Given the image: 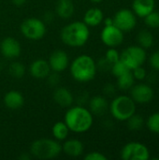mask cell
<instances>
[{"label": "cell", "mask_w": 159, "mask_h": 160, "mask_svg": "<svg viewBox=\"0 0 159 160\" xmlns=\"http://www.w3.org/2000/svg\"><path fill=\"white\" fill-rule=\"evenodd\" d=\"M64 122L71 132L82 134L89 131L94 124V115L83 105L68 107L65 113Z\"/></svg>", "instance_id": "obj_1"}, {"label": "cell", "mask_w": 159, "mask_h": 160, "mask_svg": "<svg viewBox=\"0 0 159 160\" xmlns=\"http://www.w3.org/2000/svg\"><path fill=\"white\" fill-rule=\"evenodd\" d=\"M90 38V27L82 21H74L65 25L60 32V38L64 44L71 48L84 46Z\"/></svg>", "instance_id": "obj_2"}, {"label": "cell", "mask_w": 159, "mask_h": 160, "mask_svg": "<svg viewBox=\"0 0 159 160\" xmlns=\"http://www.w3.org/2000/svg\"><path fill=\"white\" fill-rule=\"evenodd\" d=\"M71 77L78 82H89L97 75V62L89 54H80L69 64Z\"/></svg>", "instance_id": "obj_3"}, {"label": "cell", "mask_w": 159, "mask_h": 160, "mask_svg": "<svg viewBox=\"0 0 159 160\" xmlns=\"http://www.w3.org/2000/svg\"><path fill=\"white\" fill-rule=\"evenodd\" d=\"M61 153L62 144L54 139H38L33 142L30 146V155L37 159H53Z\"/></svg>", "instance_id": "obj_4"}, {"label": "cell", "mask_w": 159, "mask_h": 160, "mask_svg": "<svg viewBox=\"0 0 159 160\" xmlns=\"http://www.w3.org/2000/svg\"><path fill=\"white\" fill-rule=\"evenodd\" d=\"M112 116L118 121H127L136 112V103L129 96L121 95L113 98L109 105Z\"/></svg>", "instance_id": "obj_5"}, {"label": "cell", "mask_w": 159, "mask_h": 160, "mask_svg": "<svg viewBox=\"0 0 159 160\" xmlns=\"http://www.w3.org/2000/svg\"><path fill=\"white\" fill-rule=\"evenodd\" d=\"M22 35L30 40H39L44 38L47 32V26L43 20L31 17L25 19L20 26Z\"/></svg>", "instance_id": "obj_6"}, {"label": "cell", "mask_w": 159, "mask_h": 160, "mask_svg": "<svg viewBox=\"0 0 159 160\" xmlns=\"http://www.w3.org/2000/svg\"><path fill=\"white\" fill-rule=\"evenodd\" d=\"M146 51L139 45H133L126 48L120 53V60L130 69L141 67L146 61Z\"/></svg>", "instance_id": "obj_7"}, {"label": "cell", "mask_w": 159, "mask_h": 160, "mask_svg": "<svg viewBox=\"0 0 159 160\" xmlns=\"http://www.w3.org/2000/svg\"><path fill=\"white\" fill-rule=\"evenodd\" d=\"M121 158L124 160H148L150 158V151L142 142H130L122 148Z\"/></svg>", "instance_id": "obj_8"}, {"label": "cell", "mask_w": 159, "mask_h": 160, "mask_svg": "<svg viewBox=\"0 0 159 160\" xmlns=\"http://www.w3.org/2000/svg\"><path fill=\"white\" fill-rule=\"evenodd\" d=\"M113 24L118 27L123 32H128L135 28L137 24V18L133 10L129 8H121L119 9L114 16Z\"/></svg>", "instance_id": "obj_9"}, {"label": "cell", "mask_w": 159, "mask_h": 160, "mask_svg": "<svg viewBox=\"0 0 159 160\" xmlns=\"http://www.w3.org/2000/svg\"><path fill=\"white\" fill-rule=\"evenodd\" d=\"M100 39L102 43L107 47L115 48L123 43L124 32L114 24L104 26L100 34Z\"/></svg>", "instance_id": "obj_10"}, {"label": "cell", "mask_w": 159, "mask_h": 160, "mask_svg": "<svg viewBox=\"0 0 159 160\" xmlns=\"http://www.w3.org/2000/svg\"><path fill=\"white\" fill-rule=\"evenodd\" d=\"M130 97L135 103L146 104L149 103L154 98L153 88L146 83L134 84L130 89Z\"/></svg>", "instance_id": "obj_11"}, {"label": "cell", "mask_w": 159, "mask_h": 160, "mask_svg": "<svg viewBox=\"0 0 159 160\" xmlns=\"http://www.w3.org/2000/svg\"><path fill=\"white\" fill-rule=\"evenodd\" d=\"M0 52L7 59H16L22 52V46L20 42L13 37H7L3 38L0 43Z\"/></svg>", "instance_id": "obj_12"}, {"label": "cell", "mask_w": 159, "mask_h": 160, "mask_svg": "<svg viewBox=\"0 0 159 160\" xmlns=\"http://www.w3.org/2000/svg\"><path fill=\"white\" fill-rule=\"evenodd\" d=\"M49 65L52 71L54 72H64L69 67V57L68 54L63 50L53 51L49 57Z\"/></svg>", "instance_id": "obj_13"}, {"label": "cell", "mask_w": 159, "mask_h": 160, "mask_svg": "<svg viewBox=\"0 0 159 160\" xmlns=\"http://www.w3.org/2000/svg\"><path fill=\"white\" fill-rule=\"evenodd\" d=\"M30 75L37 80H44L51 73L52 69L50 68L49 62L45 59H36L29 66Z\"/></svg>", "instance_id": "obj_14"}, {"label": "cell", "mask_w": 159, "mask_h": 160, "mask_svg": "<svg viewBox=\"0 0 159 160\" xmlns=\"http://www.w3.org/2000/svg\"><path fill=\"white\" fill-rule=\"evenodd\" d=\"M53 101L60 107L68 108L74 102V96L71 91L63 86H57L52 93Z\"/></svg>", "instance_id": "obj_15"}, {"label": "cell", "mask_w": 159, "mask_h": 160, "mask_svg": "<svg viewBox=\"0 0 159 160\" xmlns=\"http://www.w3.org/2000/svg\"><path fill=\"white\" fill-rule=\"evenodd\" d=\"M4 105L11 111H16L21 109L24 104V97L20 91L10 90L7 92L3 98Z\"/></svg>", "instance_id": "obj_16"}, {"label": "cell", "mask_w": 159, "mask_h": 160, "mask_svg": "<svg viewBox=\"0 0 159 160\" xmlns=\"http://www.w3.org/2000/svg\"><path fill=\"white\" fill-rule=\"evenodd\" d=\"M62 152L71 158H79L84 152L83 143L77 139H67L62 144Z\"/></svg>", "instance_id": "obj_17"}, {"label": "cell", "mask_w": 159, "mask_h": 160, "mask_svg": "<svg viewBox=\"0 0 159 160\" xmlns=\"http://www.w3.org/2000/svg\"><path fill=\"white\" fill-rule=\"evenodd\" d=\"M88 106L93 115L102 116L109 110V103L102 96H95L88 100Z\"/></svg>", "instance_id": "obj_18"}, {"label": "cell", "mask_w": 159, "mask_h": 160, "mask_svg": "<svg viewBox=\"0 0 159 160\" xmlns=\"http://www.w3.org/2000/svg\"><path fill=\"white\" fill-rule=\"evenodd\" d=\"M104 19L103 11L99 8H88L84 14L82 22L89 27H96L99 25Z\"/></svg>", "instance_id": "obj_19"}, {"label": "cell", "mask_w": 159, "mask_h": 160, "mask_svg": "<svg viewBox=\"0 0 159 160\" xmlns=\"http://www.w3.org/2000/svg\"><path fill=\"white\" fill-rule=\"evenodd\" d=\"M155 0H134L132 3V10L136 16L144 18L150 12L155 10Z\"/></svg>", "instance_id": "obj_20"}, {"label": "cell", "mask_w": 159, "mask_h": 160, "mask_svg": "<svg viewBox=\"0 0 159 160\" xmlns=\"http://www.w3.org/2000/svg\"><path fill=\"white\" fill-rule=\"evenodd\" d=\"M75 11V6L72 0H57L55 12L57 16L63 20L71 18Z\"/></svg>", "instance_id": "obj_21"}, {"label": "cell", "mask_w": 159, "mask_h": 160, "mask_svg": "<svg viewBox=\"0 0 159 160\" xmlns=\"http://www.w3.org/2000/svg\"><path fill=\"white\" fill-rule=\"evenodd\" d=\"M69 128L64 121H57L52 128V134L54 140L58 142H64L68 138Z\"/></svg>", "instance_id": "obj_22"}, {"label": "cell", "mask_w": 159, "mask_h": 160, "mask_svg": "<svg viewBox=\"0 0 159 160\" xmlns=\"http://www.w3.org/2000/svg\"><path fill=\"white\" fill-rule=\"evenodd\" d=\"M134 83H135V78L131 70L117 77V87L120 90H123V91L130 90L131 87L134 85Z\"/></svg>", "instance_id": "obj_23"}, {"label": "cell", "mask_w": 159, "mask_h": 160, "mask_svg": "<svg viewBox=\"0 0 159 160\" xmlns=\"http://www.w3.org/2000/svg\"><path fill=\"white\" fill-rule=\"evenodd\" d=\"M137 41L139 43V46H141L146 50V49L151 48L154 45L155 38L150 31L143 29V30L140 31L139 34L137 35Z\"/></svg>", "instance_id": "obj_24"}, {"label": "cell", "mask_w": 159, "mask_h": 160, "mask_svg": "<svg viewBox=\"0 0 159 160\" xmlns=\"http://www.w3.org/2000/svg\"><path fill=\"white\" fill-rule=\"evenodd\" d=\"M26 72V68L23 64L19 61L12 62L8 67V73L14 79H22Z\"/></svg>", "instance_id": "obj_25"}, {"label": "cell", "mask_w": 159, "mask_h": 160, "mask_svg": "<svg viewBox=\"0 0 159 160\" xmlns=\"http://www.w3.org/2000/svg\"><path fill=\"white\" fill-rule=\"evenodd\" d=\"M127 128L131 131H138L142 129V128L144 125V120L143 117L141 114H137L136 112L131 115L127 120Z\"/></svg>", "instance_id": "obj_26"}, {"label": "cell", "mask_w": 159, "mask_h": 160, "mask_svg": "<svg viewBox=\"0 0 159 160\" xmlns=\"http://www.w3.org/2000/svg\"><path fill=\"white\" fill-rule=\"evenodd\" d=\"M148 129L156 134H159V112L152 113L146 122Z\"/></svg>", "instance_id": "obj_27"}, {"label": "cell", "mask_w": 159, "mask_h": 160, "mask_svg": "<svg viewBox=\"0 0 159 160\" xmlns=\"http://www.w3.org/2000/svg\"><path fill=\"white\" fill-rule=\"evenodd\" d=\"M144 23L150 28H158L159 27V12L153 10L144 18Z\"/></svg>", "instance_id": "obj_28"}, {"label": "cell", "mask_w": 159, "mask_h": 160, "mask_svg": "<svg viewBox=\"0 0 159 160\" xmlns=\"http://www.w3.org/2000/svg\"><path fill=\"white\" fill-rule=\"evenodd\" d=\"M130 69L121 61V60H119V61H117V62H115V63H113L112 65V67H111V71H112V73L117 78V77H119V76H121V75H123V74H125L126 72H127V71H129Z\"/></svg>", "instance_id": "obj_29"}, {"label": "cell", "mask_w": 159, "mask_h": 160, "mask_svg": "<svg viewBox=\"0 0 159 160\" xmlns=\"http://www.w3.org/2000/svg\"><path fill=\"white\" fill-rule=\"evenodd\" d=\"M105 58L112 65L120 60V52L115 48H109L105 53Z\"/></svg>", "instance_id": "obj_30"}, {"label": "cell", "mask_w": 159, "mask_h": 160, "mask_svg": "<svg viewBox=\"0 0 159 160\" xmlns=\"http://www.w3.org/2000/svg\"><path fill=\"white\" fill-rule=\"evenodd\" d=\"M60 73L58 72H54V71H51V73L48 75V77L46 78L47 79V82L49 83V85L51 87H57L61 82V78H60Z\"/></svg>", "instance_id": "obj_31"}, {"label": "cell", "mask_w": 159, "mask_h": 160, "mask_svg": "<svg viewBox=\"0 0 159 160\" xmlns=\"http://www.w3.org/2000/svg\"><path fill=\"white\" fill-rule=\"evenodd\" d=\"M131 71H132V74H133V76H134L135 80H138V81H142V80H144V79L146 78V75H147V73H146V70H145V68H144L142 66H141V67H138V68H136L132 69Z\"/></svg>", "instance_id": "obj_32"}, {"label": "cell", "mask_w": 159, "mask_h": 160, "mask_svg": "<svg viewBox=\"0 0 159 160\" xmlns=\"http://www.w3.org/2000/svg\"><path fill=\"white\" fill-rule=\"evenodd\" d=\"M84 159L85 160H107L108 158L103 155L100 152H97V151H93V152H89L84 156Z\"/></svg>", "instance_id": "obj_33"}, {"label": "cell", "mask_w": 159, "mask_h": 160, "mask_svg": "<svg viewBox=\"0 0 159 160\" xmlns=\"http://www.w3.org/2000/svg\"><path fill=\"white\" fill-rule=\"evenodd\" d=\"M111 67H112V64L104 57V58H101L99 59L97 62V70H101V71H108V70H111Z\"/></svg>", "instance_id": "obj_34"}, {"label": "cell", "mask_w": 159, "mask_h": 160, "mask_svg": "<svg viewBox=\"0 0 159 160\" xmlns=\"http://www.w3.org/2000/svg\"><path fill=\"white\" fill-rule=\"evenodd\" d=\"M149 61H150V65L152 66L153 68L159 70V51H157L152 53Z\"/></svg>", "instance_id": "obj_35"}, {"label": "cell", "mask_w": 159, "mask_h": 160, "mask_svg": "<svg viewBox=\"0 0 159 160\" xmlns=\"http://www.w3.org/2000/svg\"><path fill=\"white\" fill-rule=\"evenodd\" d=\"M116 91V88L115 86L112 84V83H107L105 84V86L103 87V92L105 95H108V96H112L115 93Z\"/></svg>", "instance_id": "obj_36"}, {"label": "cell", "mask_w": 159, "mask_h": 160, "mask_svg": "<svg viewBox=\"0 0 159 160\" xmlns=\"http://www.w3.org/2000/svg\"><path fill=\"white\" fill-rule=\"evenodd\" d=\"M54 20V15L52 12H50V11H47L46 13H44L43 15V21L45 23L47 22H51Z\"/></svg>", "instance_id": "obj_37"}, {"label": "cell", "mask_w": 159, "mask_h": 160, "mask_svg": "<svg viewBox=\"0 0 159 160\" xmlns=\"http://www.w3.org/2000/svg\"><path fill=\"white\" fill-rule=\"evenodd\" d=\"M103 22H104V26H108V25H112L113 24V19L112 17H107L103 19Z\"/></svg>", "instance_id": "obj_38"}, {"label": "cell", "mask_w": 159, "mask_h": 160, "mask_svg": "<svg viewBox=\"0 0 159 160\" xmlns=\"http://www.w3.org/2000/svg\"><path fill=\"white\" fill-rule=\"evenodd\" d=\"M11 2L13 3V5H15L17 7H21L26 3V0H11Z\"/></svg>", "instance_id": "obj_39"}, {"label": "cell", "mask_w": 159, "mask_h": 160, "mask_svg": "<svg viewBox=\"0 0 159 160\" xmlns=\"http://www.w3.org/2000/svg\"><path fill=\"white\" fill-rule=\"evenodd\" d=\"M31 158V155L30 154H27V153H22L20 157H19V159L20 160H29Z\"/></svg>", "instance_id": "obj_40"}, {"label": "cell", "mask_w": 159, "mask_h": 160, "mask_svg": "<svg viewBox=\"0 0 159 160\" xmlns=\"http://www.w3.org/2000/svg\"><path fill=\"white\" fill-rule=\"evenodd\" d=\"M89 1H91V2H93V3H100V2H102L103 0H89Z\"/></svg>", "instance_id": "obj_41"}, {"label": "cell", "mask_w": 159, "mask_h": 160, "mask_svg": "<svg viewBox=\"0 0 159 160\" xmlns=\"http://www.w3.org/2000/svg\"><path fill=\"white\" fill-rule=\"evenodd\" d=\"M0 71H1V66H0Z\"/></svg>", "instance_id": "obj_42"}, {"label": "cell", "mask_w": 159, "mask_h": 160, "mask_svg": "<svg viewBox=\"0 0 159 160\" xmlns=\"http://www.w3.org/2000/svg\"><path fill=\"white\" fill-rule=\"evenodd\" d=\"M158 31H159V27H158Z\"/></svg>", "instance_id": "obj_43"}]
</instances>
